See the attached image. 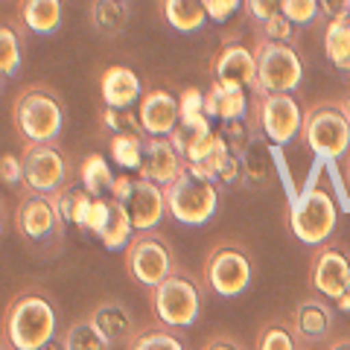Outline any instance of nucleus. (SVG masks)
<instances>
[{
    "label": "nucleus",
    "instance_id": "1",
    "mask_svg": "<svg viewBox=\"0 0 350 350\" xmlns=\"http://www.w3.org/2000/svg\"><path fill=\"white\" fill-rule=\"evenodd\" d=\"M324 163L327 161L315 158L310 178H306L304 187L292 196V204H289L292 237L304 245H312V248L324 245L327 239L333 237L336 222H338V211H342V204H336L333 193L327 187H321V167Z\"/></svg>",
    "mask_w": 350,
    "mask_h": 350
},
{
    "label": "nucleus",
    "instance_id": "2",
    "mask_svg": "<svg viewBox=\"0 0 350 350\" xmlns=\"http://www.w3.org/2000/svg\"><path fill=\"white\" fill-rule=\"evenodd\" d=\"M59 312L44 292H24L6 306L3 315V347L41 350L56 342Z\"/></svg>",
    "mask_w": 350,
    "mask_h": 350
},
{
    "label": "nucleus",
    "instance_id": "3",
    "mask_svg": "<svg viewBox=\"0 0 350 350\" xmlns=\"http://www.w3.org/2000/svg\"><path fill=\"white\" fill-rule=\"evenodd\" d=\"M12 222H15V234L24 239L29 251H36L38 257H53L62 251L68 219L62 216L56 196L24 190V196H21V202L15 207Z\"/></svg>",
    "mask_w": 350,
    "mask_h": 350
},
{
    "label": "nucleus",
    "instance_id": "4",
    "mask_svg": "<svg viewBox=\"0 0 350 350\" xmlns=\"http://www.w3.org/2000/svg\"><path fill=\"white\" fill-rule=\"evenodd\" d=\"M12 123L24 144H56L64 129V105L50 88L29 85L15 96Z\"/></svg>",
    "mask_w": 350,
    "mask_h": 350
},
{
    "label": "nucleus",
    "instance_id": "5",
    "mask_svg": "<svg viewBox=\"0 0 350 350\" xmlns=\"http://www.w3.org/2000/svg\"><path fill=\"white\" fill-rule=\"evenodd\" d=\"M149 304L161 324L172 327V330L193 327L199 321L202 306H204L202 283L193 275H187V271L175 269L163 283H158L155 289H149Z\"/></svg>",
    "mask_w": 350,
    "mask_h": 350
},
{
    "label": "nucleus",
    "instance_id": "6",
    "mask_svg": "<svg viewBox=\"0 0 350 350\" xmlns=\"http://www.w3.org/2000/svg\"><path fill=\"white\" fill-rule=\"evenodd\" d=\"M301 140L315 158L338 163L350 155V120L342 103H319L304 114Z\"/></svg>",
    "mask_w": 350,
    "mask_h": 350
},
{
    "label": "nucleus",
    "instance_id": "7",
    "mask_svg": "<svg viewBox=\"0 0 350 350\" xmlns=\"http://www.w3.org/2000/svg\"><path fill=\"white\" fill-rule=\"evenodd\" d=\"M254 278V260L248 248L239 243H219L207 251L202 266V283L219 298H237L251 286Z\"/></svg>",
    "mask_w": 350,
    "mask_h": 350
},
{
    "label": "nucleus",
    "instance_id": "8",
    "mask_svg": "<svg viewBox=\"0 0 350 350\" xmlns=\"http://www.w3.org/2000/svg\"><path fill=\"white\" fill-rule=\"evenodd\" d=\"M163 193H167L170 216L181 225H204L219 211V184L199 178L190 170H184L172 184H167Z\"/></svg>",
    "mask_w": 350,
    "mask_h": 350
},
{
    "label": "nucleus",
    "instance_id": "9",
    "mask_svg": "<svg viewBox=\"0 0 350 350\" xmlns=\"http://www.w3.org/2000/svg\"><path fill=\"white\" fill-rule=\"evenodd\" d=\"M257 56V91L254 94H292L304 82V62L289 41L260 38Z\"/></svg>",
    "mask_w": 350,
    "mask_h": 350
},
{
    "label": "nucleus",
    "instance_id": "10",
    "mask_svg": "<svg viewBox=\"0 0 350 350\" xmlns=\"http://www.w3.org/2000/svg\"><path fill=\"white\" fill-rule=\"evenodd\" d=\"M129 278L146 289H155L175 271V254L161 231H137L126 248Z\"/></svg>",
    "mask_w": 350,
    "mask_h": 350
},
{
    "label": "nucleus",
    "instance_id": "11",
    "mask_svg": "<svg viewBox=\"0 0 350 350\" xmlns=\"http://www.w3.org/2000/svg\"><path fill=\"white\" fill-rule=\"evenodd\" d=\"M251 114H254V126L269 137L271 146L292 144L304 129L301 103L292 94H257Z\"/></svg>",
    "mask_w": 350,
    "mask_h": 350
},
{
    "label": "nucleus",
    "instance_id": "12",
    "mask_svg": "<svg viewBox=\"0 0 350 350\" xmlns=\"http://www.w3.org/2000/svg\"><path fill=\"white\" fill-rule=\"evenodd\" d=\"M21 161H24V190L53 196L70 187V161L56 144H24Z\"/></svg>",
    "mask_w": 350,
    "mask_h": 350
},
{
    "label": "nucleus",
    "instance_id": "13",
    "mask_svg": "<svg viewBox=\"0 0 350 350\" xmlns=\"http://www.w3.org/2000/svg\"><path fill=\"white\" fill-rule=\"evenodd\" d=\"M310 286L333 304L350 292V251L338 243H324L315 248L310 262Z\"/></svg>",
    "mask_w": 350,
    "mask_h": 350
},
{
    "label": "nucleus",
    "instance_id": "14",
    "mask_svg": "<svg viewBox=\"0 0 350 350\" xmlns=\"http://www.w3.org/2000/svg\"><path fill=\"white\" fill-rule=\"evenodd\" d=\"M137 117L146 137H170L172 129L181 123V103L167 88H149L137 103Z\"/></svg>",
    "mask_w": 350,
    "mask_h": 350
},
{
    "label": "nucleus",
    "instance_id": "15",
    "mask_svg": "<svg viewBox=\"0 0 350 350\" xmlns=\"http://www.w3.org/2000/svg\"><path fill=\"white\" fill-rule=\"evenodd\" d=\"M211 73L216 82H234L257 91V56L254 47H245L243 41H225L216 50V56L211 62Z\"/></svg>",
    "mask_w": 350,
    "mask_h": 350
},
{
    "label": "nucleus",
    "instance_id": "16",
    "mask_svg": "<svg viewBox=\"0 0 350 350\" xmlns=\"http://www.w3.org/2000/svg\"><path fill=\"white\" fill-rule=\"evenodd\" d=\"M184 170H187V161H184V155L175 149L170 137H146L144 140V163H140V170H137L140 178L167 187Z\"/></svg>",
    "mask_w": 350,
    "mask_h": 350
},
{
    "label": "nucleus",
    "instance_id": "17",
    "mask_svg": "<svg viewBox=\"0 0 350 350\" xmlns=\"http://www.w3.org/2000/svg\"><path fill=\"white\" fill-rule=\"evenodd\" d=\"M123 204L131 216V222H135V231H155L161 225V219L170 213L163 187L155 181L140 178V175H135V187H131L129 199Z\"/></svg>",
    "mask_w": 350,
    "mask_h": 350
},
{
    "label": "nucleus",
    "instance_id": "18",
    "mask_svg": "<svg viewBox=\"0 0 350 350\" xmlns=\"http://www.w3.org/2000/svg\"><path fill=\"white\" fill-rule=\"evenodd\" d=\"M292 324L298 330L301 342L312 345V342H324L327 336L333 333V324H336V310L330 298L324 295H310V298L298 301V306L292 310Z\"/></svg>",
    "mask_w": 350,
    "mask_h": 350
},
{
    "label": "nucleus",
    "instance_id": "19",
    "mask_svg": "<svg viewBox=\"0 0 350 350\" xmlns=\"http://www.w3.org/2000/svg\"><path fill=\"white\" fill-rule=\"evenodd\" d=\"M88 319H91V324L100 330L111 345H129L131 338H135L137 327H135V315H131V310L117 301V298H105L94 306L91 312H88Z\"/></svg>",
    "mask_w": 350,
    "mask_h": 350
},
{
    "label": "nucleus",
    "instance_id": "20",
    "mask_svg": "<svg viewBox=\"0 0 350 350\" xmlns=\"http://www.w3.org/2000/svg\"><path fill=\"white\" fill-rule=\"evenodd\" d=\"M100 94H103V103L105 108H131L140 103L144 96V85H140L137 73L126 68V64H111L105 68L100 76Z\"/></svg>",
    "mask_w": 350,
    "mask_h": 350
},
{
    "label": "nucleus",
    "instance_id": "21",
    "mask_svg": "<svg viewBox=\"0 0 350 350\" xmlns=\"http://www.w3.org/2000/svg\"><path fill=\"white\" fill-rule=\"evenodd\" d=\"M271 158H275V146H269V137L254 126V135H251L245 152L239 155L243 161V181L251 190H262L271 184Z\"/></svg>",
    "mask_w": 350,
    "mask_h": 350
},
{
    "label": "nucleus",
    "instance_id": "22",
    "mask_svg": "<svg viewBox=\"0 0 350 350\" xmlns=\"http://www.w3.org/2000/svg\"><path fill=\"white\" fill-rule=\"evenodd\" d=\"M204 111L211 120H243L248 114V100H245V88L234 82H216L211 85V91L204 94Z\"/></svg>",
    "mask_w": 350,
    "mask_h": 350
},
{
    "label": "nucleus",
    "instance_id": "23",
    "mask_svg": "<svg viewBox=\"0 0 350 350\" xmlns=\"http://www.w3.org/2000/svg\"><path fill=\"white\" fill-rule=\"evenodd\" d=\"M62 0H18V24L32 36H53L62 27Z\"/></svg>",
    "mask_w": 350,
    "mask_h": 350
},
{
    "label": "nucleus",
    "instance_id": "24",
    "mask_svg": "<svg viewBox=\"0 0 350 350\" xmlns=\"http://www.w3.org/2000/svg\"><path fill=\"white\" fill-rule=\"evenodd\" d=\"M170 140L175 144V149L181 152L187 163H204V161L213 158V152L219 149V140L222 137H219L216 129H190V126L178 123L172 129Z\"/></svg>",
    "mask_w": 350,
    "mask_h": 350
},
{
    "label": "nucleus",
    "instance_id": "25",
    "mask_svg": "<svg viewBox=\"0 0 350 350\" xmlns=\"http://www.w3.org/2000/svg\"><path fill=\"white\" fill-rule=\"evenodd\" d=\"M161 12L175 32H199L211 21L204 0H161Z\"/></svg>",
    "mask_w": 350,
    "mask_h": 350
},
{
    "label": "nucleus",
    "instance_id": "26",
    "mask_svg": "<svg viewBox=\"0 0 350 350\" xmlns=\"http://www.w3.org/2000/svg\"><path fill=\"white\" fill-rule=\"evenodd\" d=\"M135 222H131V216L126 211L123 202L117 199H108V219L103 225V231L96 234L100 237V243L108 248V251H120V248H129L131 237H135Z\"/></svg>",
    "mask_w": 350,
    "mask_h": 350
},
{
    "label": "nucleus",
    "instance_id": "27",
    "mask_svg": "<svg viewBox=\"0 0 350 350\" xmlns=\"http://www.w3.org/2000/svg\"><path fill=\"white\" fill-rule=\"evenodd\" d=\"M129 0H94L91 24L105 38H117L129 27Z\"/></svg>",
    "mask_w": 350,
    "mask_h": 350
},
{
    "label": "nucleus",
    "instance_id": "28",
    "mask_svg": "<svg viewBox=\"0 0 350 350\" xmlns=\"http://www.w3.org/2000/svg\"><path fill=\"white\" fill-rule=\"evenodd\" d=\"M254 350H301V336L292 319H271L257 330Z\"/></svg>",
    "mask_w": 350,
    "mask_h": 350
},
{
    "label": "nucleus",
    "instance_id": "29",
    "mask_svg": "<svg viewBox=\"0 0 350 350\" xmlns=\"http://www.w3.org/2000/svg\"><path fill=\"white\" fill-rule=\"evenodd\" d=\"M53 196H56V204H59L62 216L68 219V222L79 225L82 231H88V216H91V207L96 202V196L88 193L82 184H70V187H64V190L53 193Z\"/></svg>",
    "mask_w": 350,
    "mask_h": 350
},
{
    "label": "nucleus",
    "instance_id": "30",
    "mask_svg": "<svg viewBox=\"0 0 350 350\" xmlns=\"http://www.w3.org/2000/svg\"><path fill=\"white\" fill-rule=\"evenodd\" d=\"M324 53L338 70L347 68V62H350V15H338V18L327 21Z\"/></svg>",
    "mask_w": 350,
    "mask_h": 350
},
{
    "label": "nucleus",
    "instance_id": "31",
    "mask_svg": "<svg viewBox=\"0 0 350 350\" xmlns=\"http://www.w3.org/2000/svg\"><path fill=\"white\" fill-rule=\"evenodd\" d=\"M114 178L117 175L111 172L105 155H100V152H91V155L82 161V167H79V184L91 196H96V199H103L105 193H111Z\"/></svg>",
    "mask_w": 350,
    "mask_h": 350
},
{
    "label": "nucleus",
    "instance_id": "32",
    "mask_svg": "<svg viewBox=\"0 0 350 350\" xmlns=\"http://www.w3.org/2000/svg\"><path fill=\"white\" fill-rule=\"evenodd\" d=\"M126 347L129 350H187L184 347V338L178 336V330H172V327L161 324V321L149 324V327H140Z\"/></svg>",
    "mask_w": 350,
    "mask_h": 350
},
{
    "label": "nucleus",
    "instance_id": "33",
    "mask_svg": "<svg viewBox=\"0 0 350 350\" xmlns=\"http://www.w3.org/2000/svg\"><path fill=\"white\" fill-rule=\"evenodd\" d=\"M144 135H135V131H117L108 140V152H111V161L123 170H140L144 163Z\"/></svg>",
    "mask_w": 350,
    "mask_h": 350
},
{
    "label": "nucleus",
    "instance_id": "34",
    "mask_svg": "<svg viewBox=\"0 0 350 350\" xmlns=\"http://www.w3.org/2000/svg\"><path fill=\"white\" fill-rule=\"evenodd\" d=\"M62 347H64V350H111L114 345L108 342V338L91 324V319L85 315V319L73 321L68 330H64Z\"/></svg>",
    "mask_w": 350,
    "mask_h": 350
},
{
    "label": "nucleus",
    "instance_id": "35",
    "mask_svg": "<svg viewBox=\"0 0 350 350\" xmlns=\"http://www.w3.org/2000/svg\"><path fill=\"white\" fill-rule=\"evenodd\" d=\"M21 36L18 27H12L9 21H3L0 27V70H3V79H12L21 68Z\"/></svg>",
    "mask_w": 350,
    "mask_h": 350
},
{
    "label": "nucleus",
    "instance_id": "36",
    "mask_svg": "<svg viewBox=\"0 0 350 350\" xmlns=\"http://www.w3.org/2000/svg\"><path fill=\"white\" fill-rule=\"evenodd\" d=\"M178 103H181V123L190 126V129H213L211 126V117L204 111V94L199 88H184L178 94Z\"/></svg>",
    "mask_w": 350,
    "mask_h": 350
},
{
    "label": "nucleus",
    "instance_id": "37",
    "mask_svg": "<svg viewBox=\"0 0 350 350\" xmlns=\"http://www.w3.org/2000/svg\"><path fill=\"white\" fill-rule=\"evenodd\" d=\"M222 137V135H219ZM213 172H216V181L219 184H237V181H243V161H239L237 152H231V146L225 144V137L219 140V149L213 152Z\"/></svg>",
    "mask_w": 350,
    "mask_h": 350
},
{
    "label": "nucleus",
    "instance_id": "38",
    "mask_svg": "<svg viewBox=\"0 0 350 350\" xmlns=\"http://www.w3.org/2000/svg\"><path fill=\"white\" fill-rule=\"evenodd\" d=\"M103 123L105 129L111 131V135H117V131H135V135H144L146 137V131H144V123H140V117L137 111H131V108H105L103 111Z\"/></svg>",
    "mask_w": 350,
    "mask_h": 350
},
{
    "label": "nucleus",
    "instance_id": "39",
    "mask_svg": "<svg viewBox=\"0 0 350 350\" xmlns=\"http://www.w3.org/2000/svg\"><path fill=\"white\" fill-rule=\"evenodd\" d=\"M283 15H286L295 27H306L321 15L319 0H283Z\"/></svg>",
    "mask_w": 350,
    "mask_h": 350
},
{
    "label": "nucleus",
    "instance_id": "40",
    "mask_svg": "<svg viewBox=\"0 0 350 350\" xmlns=\"http://www.w3.org/2000/svg\"><path fill=\"white\" fill-rule=\"evenodd\" d=\"M219 135L225 137V144L231 146V152L243 155L245 146H248V140H251V135H254V126H248L245 117L243 120H225V126H222Z\"/></svg>",
    "mask_w": 350,
    "mask_h": 350
},
{
    "label": "nucleus",
    "instance_id": "41",
    "mask_svg": "<svg viewBox=\"0 0 350 350\" xmlns=\"http://www.w3.org/2000/svg\"><path fill=\"white\" fill-rule=\"evenodd\" d=\"M260 29H262V36L260 38H271V41H289L292 44V38H295V24L286 18V15H275V18H269L266 24H260Z\"/></svg>",
    "mask_w": 350,
    "mask_h": 350
},
{
    "label": "nucleus",
    "instance_id": "42",
    "mask_svg": "<svg viewBox=\"0 0 350 350\" xmlns=\"http://www.w3.org/2000/svg\"><path fill=\"white\" fill-rule=\"evenodd\" d=\"M245 12H248L251 21L266 24L269 18L283 12V0H245Z\"/></svg>",
    "mask_w": 350,
    "mask_h": 350
},
{
    "label": "nucleus",
    "instance_id": "43",
    "mask_svg": "<svg viewBox=\"0 0 350 350\" xmlns=\"http://www.w3.org/2000/svg\"><path fill=\"white\" fill-rule=\"evenodd\" d=\"M243 3L245 0H204V9H207V18L216 21V24H222V21L231 18Z\"/></svg>",
    "mask_w": 350,
    "mask_h": 350
},
{
    "label": "nucleus",
    "instance_id": "44",
    "mask_svg": "<svg viewBox=\"0 0 350 350\" xmlns=\"http://www.w3.org/2000/svg\"><path fill=\"white\" fill-rule=\"evenodd\" d=\"M0 175H3V184H24V161L15 155H3Z\"/></svg>",
    "mask_w": 350,
    "mask_h": 350
},
{
    "label": "nucleus",
    "instance_id": "45",
    "mask_svg": "<svg viewBox=\"0 0 350 350\" xmlns=\"http://www.w3.org/2000/svg\"><path fill=\"white\" fill-rule=\"evenodd\" d=\"M108 219V199H96L94 207H91V216H88V231L91 234H100L103 225Z\"/></svg>",
    "mask_w": 350,
    "mask_h": 350
},
{
    "label": "nucleus",
    "instance_id": "46",
    "mask_svg": "<svg viewBox=\"0 0 350 350\" xmlns=\"http://www.w3.org/2000/svg\"><path fill=\"white\" fill-rule=\"evenodd\" d=\"M202 350H248L239 338H234V336H228V333H222V336H213V338H207V345L202 347Z\"/></svg>",
    "mask_w": 350,
    "mask_h": 350
},
{
    "label": "nucleus",
    "instance_id": "47",
    "mask_svg": "<svg viewBox=\"0 0 350 350\" xmlns=\"http://www.w3.org/2000/svg\"><path fill=\"white\" fill-rule=\"evenodd\" d=\"M131 187H135V175H117L114 184H111V199L117 202H126Z\"/></svg>",
    "mask_w": 350,
    "mask_h": 350
},
{
    "label": "nucleus",
    "instance_id": "48",
    "mask_svg": "<svg viewBox=\"0 0 350 350\" xmlns=\"http://www.w3.org/2000/svg\"><path fill=\"white\" fill-rule=\"evenodd\" d=\"M319 3H321V15L327 18L350 15V0H319Z\"/></svg>",
    "mask_w": 350,
    "mask_h": 350
},
{
    "label": "nucleus",
    "instance_id": "49",
    "mask_svg": "<svg viewBox=\"0 0 350 350\" xmlns=\"http://www.w3.org/2000/svg\"><path fill=\"white\" fill-rule=\"evenodd\" d=\"M336 306H338V312H350V292H345L342 298L336 301Z\"/></svg>",
    "mask_w": 350,
    "mask_h": 350
},
{
    "label": "nucleus",
    "instance_id": "50",
    "mask_svg": "<svg viewBox=\"0 0 350 350\" xmlns=\"http://www.w3.org/2000/svg\"><path fill=\"white\" fill-rule=\"evenodd\" d=\"M327 350H350V338H336V342Z\"/></svg>",
    "mask_w": 350,
    "mask_h": 350
},
{
    "label": "nucleus",
    "instance_id": "51",
    "mask_svg": "<svg viewBox=\"0 0 350 350\" xmlns=\"http://www.w3.org/2000/svg\"><path fill=\"white\" fill-rule=\"evenodd\" d=\"M345 181H347V193H350V155H347V167H345Z\"/></svg>",
    "mask_w": 350,
    "mask_h": 350
},
{
    "label": "nucleus",
    "instance_id": "52",
    "mask_svg": "<svg viewBox=\"0 0 350 350\" xmlns=\"http://www.w3.org/2000/svg\"><path fill=\"white\" fill-rule=\"evenodd\" d=\"M342 108H345V114H347V120H350V94H347L345 100H342Z\"/></svg>",
    "mask_w": 350,
    "mask_h": 350
},
{
    "label": "nucleus",
    "instance_id": "53",
    "mask_svg": "<svg viewBox=\"0 0 350 350\" xmlns=\"http://www.w3.org/2000/svg\"><path fill=\"white\" fill-rule=\"evenodd\" d=\"M41 350H64V347H62V342H59V345H56V342H50L47 347H41Z\"/></svg>",
    "mask_w": 350,
    "mask_h": 350
}]
</instances>
